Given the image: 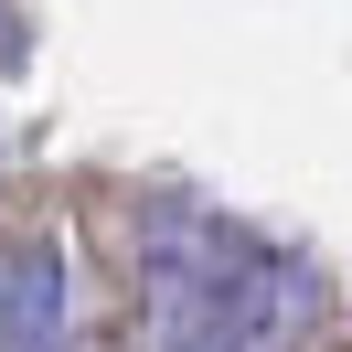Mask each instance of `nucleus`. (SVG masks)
I'll use <instances>...</instances> for the list:
<instances>
[{
    "mask_svg": "<svg viewBox=\"0 0 352 352\" xmlns=\"http://www.w3.org/2000/svg\"><path fill=\"white\" fill-rule=\"evenodd\" d=\"M75 342V267L65 235L0 245V352H65Z\"/></svg>",
    "mask_w": 352,
    "mask_h": 352,
    "instance_id": "1",
    "label": "nucleus"
}]
</instances>
